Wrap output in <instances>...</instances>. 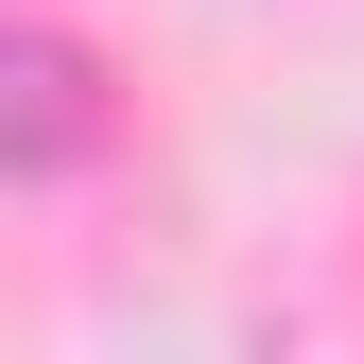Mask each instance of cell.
<instances>
[{
  "label": "cell",
  "instance_id": "obj_1",
  "mask_svg": "<svg viewBox=\"0 0 364 364\" xmlns=\"http://www.w3.org/2000/svg\"><path fill=\"white\" fill-rule=\"evenodd\" d=\"M87 139H105V70H87L70 18H35V35H18V173H35V191H70Z\"/></svg>",
  "mask_w": 364,
  "mask_h": 364
}]
</instances>
